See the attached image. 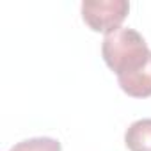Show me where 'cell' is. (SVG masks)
Segmentation results:
<instances>
[{
    "instance_id": "277c9868",
    "label": "cell",
    "mask_w": 151,
    "mask_h": 151,
    "mask_svg": "<svg viewBox=\"0 0 151 151\" xmlns=\"http://www.w3.org/2000/svg\"><path fill=\"white\" fill-rule=\"evenodd\" d=\"M124 144L130 151H151V117L132 123L124 133Z\"/></svg>"
},
{
    "instance_id": "7a4b0ae2",
    "label": "cell",
    "mask_w": 151,
    "mask_h": 151,
    "mask_svg": "<svg viewBox=\"0 0 151 151\" xmlns=\"http://www.w3.org/2000/svg\"><path fill=\"white\" fill-rule=\"evenodd\" d=\"M80 11L82 20L91 30L107 36L121 29V23L130 13V4L126 0H86Z\"/></svg>"
},
{
    "instance_id": "6da1fadb",
    "label": "cell",
    "mask_w": 151,
    "mask_h": 151,
    "mask_svg": "<svg viewBox=\"0 0 151 151\" xmlns=\"http://www.w3.org/2000/svg\"><path fill=\"white\" fill-rule=\"evenodd\" d=\"M149 53L151 50L147 48L146 39L135 29L128 27H121L107 34L101 43L103 60L117 77L140 69L147 62Z\"/></svg>"
},
{
    "instance_id": "5b68a950",
    "label": "cell",
    "mask_w": 151,
    "mask_h": 151,
    "mask_svg": "<svg viewBox=\"0 0 151 151\" xmlns=\"http://www.w3.org/2000/svg\"><path fill=\"white\" fill-rule=\"evenodd\" d=\"M9 151H62V146L52 137H34L14 144Z\"/></svg>"
},
{
    "instance_id": "3957f363",
    "label": "cell",
    "mask_w": 151,
    "mask_h": 151,
    "mask_svg": "<svg viewBox=\"0 0 151 151\" xmlns=\"http://www.w3.org/2000/svg\"><path fill=\"white\" fill-rule=\"evenodd\" d=\"M117 84L124 94L132 98H149L151 96V53L147 62L124 77H117Z\"/></svg>"
}]
</instances>
